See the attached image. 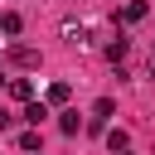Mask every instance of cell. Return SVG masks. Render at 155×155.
<instances>
[{"label": "cell", "mask_w": 155, "mask_h": 155, "mask_svg": "<svg viewBox=\"0 0 155 155\" xmlns=\"http://www.w3.org/2000/svg\"><path fill=\"white\" fill-rule=\"evenodd\" d=\"M10 97L29 102V97H34V82H29V78H10Z\"/></svg>", "instance_id": "7a4b0ae2"}, {"label": "cell", "mask_w": 155, "mask_h": 155, "mask_svg": "<svg viewBox=\"0 0 155 155\" xmlns=\"http://www.w3.org/2000/svg\"><path fill=\"white\" fill-rule=\"evenodd\" d=\"M63 39H68V44H82V39H87V29H82V24H73V19H68V24H63Z\"/></svg>", "instance_id": "ba28073f"}, {"label": "cell", "mask_w": 155, "mask_h": 155, "mask_svg": "<svg viewBox=\"0 0 155 155\" xmlns=\"http://www.w3.org/2000/svg\"><path fill=\"white\" fill-rule=\"evenodd\" d=\"M10 63L15 68H39V48H24L19 44V48H10Z\"/></svg>", "instance_id": "6da1fadb"}, {"label": "cell", "mask_w": 155, "mask_h": 155, "mask_svg": "<svg viewBox=\"0 0 155 155\" xmlns=\"http://www.w3.org/2000/svg\"><path fill=\"white\" fill-rule=\"evenodd\" d=\"M58 126H63V136H78V111H63Z\"/></svg>", "instance_id": "8fae6325"}, {"label": "cell", "mask_w": 155, "mask_h": 155, "mask_svg": "<svg viewBox=\"0 0 155 155\" xmlns=\"http://www.w3.org/2000/svg\"><path fill=\"white\" fill-rule=\"evenodd\" d=\"M19 29H24V19H19L15 10H5V15H0V34H19Z\"/></svg>", "instance_id": "8992f818"}, {"label": "cell", "mask_w": 155, "mask_h": 155, "mask_svg": "<svg viewBox=\"0 0 155 155\" xmlns=\"http://www.w3.org/2000/svg\"><path fill=\"white\" fill-rule=\"evenodd\" d=\"M111 111H116V102H111V97H102V102H97V107H92V116H97V121H107V116H111Z\"/></svg>", "instance_id": "30bf717a"}, {"label": "cell", "mask_w": 155, "mask_h": 155, "mask_svg": "<svg viewBox=\"0 0 155 155\" xmlns=\"http://www.w3.org/2000/svg\"><path fill=\"white\" fill-rule=\"evenodd\" d=\"M107 58H111V63H121V58H126V39H121V34L107 44Z\"/></svg>", "instance_id": "9c48e42d"}, {"label": "cell", "mask_w": 155, "mask_h": 155, "mask_svg": "<svg viewBox=\"0 0 155 155\" xmlns=\"http://www.w3.org/2000/svg\"><path fill=\"white\" fill-rule=\"evenodd\" d=\"M145 10H150L145 0H131V5L121 10V19H126V24H136V19H145Z\"/></svg>", "instance_id": "277c9868"}, {"label": "cell", "mask_w": 155, "mask_h": 155, "mask_svg": "<svg viewBox=\"0 0 155 155\" xmlns=\"http://www.w3.org/2000/svg\"><path fill=\"white\" fill-rule=\"evenodd\" d=\"M44 116H48V107H44V102H29V107H24V121H29L34 131L44 126Z\"/></svg>", "instance_id": "3957f363"}, {"label": "cell", "mask_w": 155, "mask_h": 155, "mask_svg": "<svg viewBox=\"0 0 155 155\" xmlns=\"http://www.w3.org/2000/svg\"><path fill=\"white\" fill-rule=\"evenodd\" d=\"M107 145H111V155H121V150L131 145V136H126V131H107Z\"/></svg>", "instance_id": "52a82bcc"}, {"label": "cell", "mask_w": 155, "mask_h": 155, "mask_svg": "<svg viewBox=\"0 0 155 155\" xmlns=\"http://www.w3.org/2000/svg\"><path fill=\"white\" fill-rule=\"evenodd\" d=\"M121 155H126V150H121Z\"/></svg>", "instance_id": "7c38bea8"}, {"label": "cell", "mask_w": 155, "mask_h": 155, "mask_svg": "<svg viewBox=\"0 0 155 155\" xmlns=\"http://www.w3.org/2000/svg\"><path fill=\"white\" fill-rule=\"evenodd\" d=\"M68 97H73V87H68V82H48V102H53V107H63Z\"/></svg>", "instance_id": "5b68a950"}]
</instances>
